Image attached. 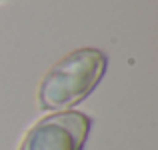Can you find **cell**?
Wrapping results in <instances>:
<instances>
[{
    "label": "cell",
    "mask_w": 158,
    "mask_h": 150,
    "mask_svg": "<svg viewBox=\"0 0 158 150\" xmlns=\"http://www.w3.org/2000/svg\"><path fill=\"white\" fill-rule=\"evenodd\" d=\"M106 70V56L96 48H78L46 72L38 88L44 110H68L96 88Z\"/></svg>",
    "instance_id": "cell-1"
},
{
    "label": "cell",
    "mask_w": 158,
    "mask_h": 150,
    "mask_svg": "<svg viewBox=\"0 0 158 150\" xmlns=\"http://www.w3.org/2000/svg\"><path fill=\"white\" fill-rule=\"evenodd\" d=\"M88 130L90 118L82 112H54L26 132L20 150H82Z\"/></svg>",
    "instance_id": "cell-2"
}]
</instances>
